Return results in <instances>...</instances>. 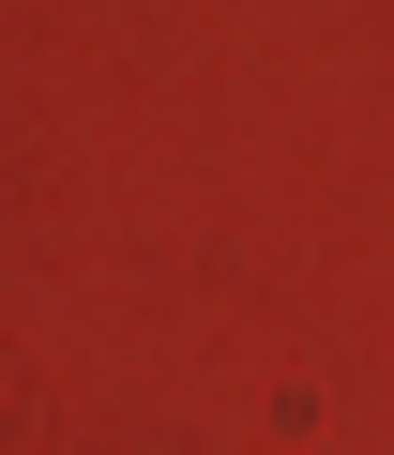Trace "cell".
I'll list each match as a JSON object with an SVG mask.
<instances>
[]
</instances>
